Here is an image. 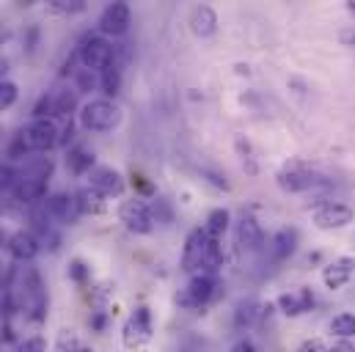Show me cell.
Segmentation results:
<instances>
[{"instance_id": "24", "label": "cell", "mask_w": 355, "mask_h": 352, "mask_svg": "<svg viewBox=\"0 0 355 352\" xmlns=\"http://www.w3.org/2000/svg\"><path fill=\"white\" fill-rule=\"evenodd\" d=\"M229 223H232V215H229V209H212V212H209V218H207V226H204V231H207L212 240H220V237L226 234Z\"/></svg>"}, {"instance_id": "6", "label": "cell", "mask_w": 355, "mask_h": 352, "mask_svg": "<svg viewBox=\"0 0 355 352\" xmlns=\"http://www.w3.org/2000/svg\"><path fill=\"white\" fill-rule=\"evenodd\" d=\"M119 220L132 231V234H152L155 231V215H152V206L141 198H130L119 206Z\"/></svg>"}, {"instance_id": "9", "label": "cell", "mask_w": 355, "mask_h": 352, "mask_svg": "<svg viewBox=\"0 0 355 352\" xmlns=\"http://www.w3.org/2000/svg\"><path fill=\"white\" fill-rule=\"evenodd\" d=\"M353 218H355V212L347 206V204H336V201H331V204H322V206L314 212V226L322 229V231H334V229H345V226H350Z\"/></svg>"}, {"instance_id": "35", "label": "cell", "mask_w": 355, "mask_h": 352, "mask_svg": "<svg viewBox=\"0 0 355 352\" xmlns=\"http://www.w3.org/2000/svg\"><path fill=\"white\" fill-rule=\"evenodd\" d=\"M297 352H328V347H325L320 339H309V342L300 344V350Z\"/></svg>"}, {"instance_id": "15", "label": "cell", "mask_w": 355, "mask_h": 352, "mask_svg": "<svg viewBox=\"0 0 355 352\" xmlns=\"http://www.w3.org/2000/svg\"><path fill=\"white\" fill-rule=\"evenodd\" d=\"M6 248H8V254H11L17 262H31V259H36V254H39V240H36V234H31V231H14V234L6 240Z\"/></svg>"}, {"instance_id": "14", "label": "cell", "mask_w": 355, "mask_h": 352, "mask_svg": "<svg viewBox=\"0 0 355 352\" xmlns=\"http://www.w3.org/2000/svg\"><path fill=\"white\" fill-rule=\"evenodd\" d=\"M149 336H152V314H149V308H146V306H138V308H135V314L130 317L127 328H124V342L132 347V344L146 342Z\"/></svg>"}, {"instance_id": "31", "label": "cell", "mask_w": 355, "mask_h": 352, "mask_svg": "<svg viewBox=\"0 0 355 352\" xmlns=\"http://www.w3.org/2000/svg\"><path fill=\"white\" fill-rule=\"evenodd\" d=\"M14 352H47V342H44L42 336H31V339L19 342Z\"/></svg>"}, {"instance_id": "32", "label": "cell", "mask_w": 355, "mask_h": 352, "mask_svg": "<svg viewBox=\"0 0 355 352\" xmlns=\"http://www.w3.org/2000/svg\"><path fill=\"white\" fill-rule=\"evenodd\" d=\"M17 179H19V174H17L11 166H3V163H0V190L14 187V184H17Z\"/></svg>"}, {"instance_id": "11", "label": "cell", "mask_w": 355, "mask_h": 352, "mask_svg": "<svg viewBox=\"0 0 355 352\" xmlns=\"http://www.w3.org/2000/svg\"><path fill=\"white\" fill-rule=\"evenodd\" d=\"M89 182H91V187H94L99 195H105V198L124 193V176L119 174L116 168H107V166H96L89 174Z\"/></svg>"}, {"instance_id": "13", "label": "cell", "mask_w": 355, "mask_h": 352, "mask_svg": "<svg viewBox=\"0 0 355 352\" xmlns=\"http://www.w3.org/2000/svg\"><path fill=\"white\" fill-rule=\"evenodd\" d=\"M353 275H355V259L353 256H339V259H334V262L322 270V283L336 292V289L347 286L353 281Z\"/></svg>"}, {"instance_id": "16", "label": "cell", "mask_w": 355, "mask_h": 352, "mask_svg": "<svg viewBox=\"0 0 355 352\" xmlns=\"http://www.w3.org/2000/svg\"><path fill=\"white\" fill-rule=\"evenodd\" d=\"M311 306H314V294H311L309 286H303L300 292H286V294L278 297V308L286 317H300V314L311 311Z\"/></svg>"}, {"instance_id": "23", "label": "cell", "mask_w": 355, "mask_h": 352, "mask_svg": "<svg viewBox=\"0 0 355 352\" xmlns=\"http://www.w3.org/2000/svg\"><path fill=\"white\" fill-rule=\"evenodd\" d=\"M75 201H78V209H80V215H99L102 209H105V195H99L94 187H80L78 193H75Z\"/></svg>"}, {"instance_id": "36", "label": "cell", "mask_w": 355, "mask_h": 352, "mask_svg": "<svg viewBox=\"0 0 355 352\" xmlns=\"http://www.w3.org/2000/svg\"><path fill=\"white\" fill-rule=\"evenodd\" d=\"M328 352H355V344L350 342V339H339Z\"/></svg>"}, {"instance_id": "25", "label": "cell", "mask_w": 355, "mask_h": 352, "mask_svg": "<svg viewBox=\"0 0 355 352\" xmlns=\"http://www.w3.org/2000/svg\"><path fill=\"white\" fill-rule=\"evenodd\" d=\"M78 107V91H58L55 99H53V113L55 116H72Z\"/></svg>"}, {"instance_id": "27", "label": "cell", "mask_w": 355, "mask_h": 352, "mask_svg": "<svg viewBox=\"0 0 355 352\" xmlns=\"http://www.w3.org/2000/svg\"><path fill=\"white\" fill-rule=\"evenodd\" d=\"M119 88H121V69L113 64V67H107V69L102 72V91H105L107 99H110V96L119 94Z\"/></svg>"}, {"instance_id": "18", "label": "cell", "mask_w": 355, "mask_h": 352, "mask_svg": "<svg viewBox=\"0 0 355 352\" xmlns=\"http://www.w3.org/2000/svg\"><path fill=\"white\" fill-rule=\"evenodd\" d=\"M47 193V179H36V176H19L14 184V195L19 204H36L42 201Z\"/></svg>"}, {"instance_id": "21", "label": "cell", "mask_w": 355, "mask_h": 352, "mask_svg": "<svg viewBox=\"0 0 355 352\" xmlns=\"http://www.w3.org/2000/svg\"><path fill=\"white\" fill-rule=\"evenodd\" d=\"M295 248H297V231L295 229H281L272 240H270V254H272V259H286V256H292L295 254Z\"/></svg>"}, {"instance_id": "7", "label": "cell", "mask_w": 355, "mask_h": 352, "mask_svg": "<svg viewBox=\"0 0 355 352\" xmlns=\"http://www.w3.org/2000/svg\"><path fill=\"white\" fill-rule=\"evenodd\" d=\"M207 248H209V234L204 229H193L184 240V251H182V270L184 272H204V259H207Z\"/></svg>"}, {"instance_id": "20", "label": "cell", "mask_w": 355, "mask_h": 352, "mask_svg": "<svg viewBox=\"0 0 355 352\" xmlns=\"http://www.w3.org/2000/svg\"><path fill=\"white\" fill-rule=\"evenodd\" d=\"M267 308H270V306L259 303L257 297H245V300H240L237 308H234V325H237V328H251L257 319L265 317Z\"/></svg>"}, {"instance_id": "39", "label": "cell", "mask_w": 355, "mask_h": 352, "mask_svg": "<svg viewBox=\"0 0 355 352\" xmlns=\"http://www.w3.org/2000/svg\"><path fill=\"white\" fill-rule=\"evenodd\" d=\"M0 146H3V124H0Z\"/></svg>"}, {"instance_id": "5", "label": "cell", "mask_w": 355, "mask_h": 352, "mask_svg": "<svg viewBox=\"0 0 355 352\" xmlns=\"http://www.w3.org/2000/svg\"><path fill=\"white\" fill-rule=\"evenodd\" d=\"M78 55H80V64L83 69L89 72H105L107 67H113V58H116V50L113 44L105 39V36H86L78 47Z\"/></svg>"}, {"instance_id": "1", "label": "cell", "mask_w": 355, "mask_h": 352, "mask_svg": "<svg viewBox=\"0 0 355 352\" xmlns=\"http://www.w3.org/2000/svg\"><path fill=\"white\" fill-rule=\"evenodd\" d=\"M119 121H121V107L107 96L89 99L80 107V124L89 132H110L113 127H119Z\"/></svg>"}, {"instance_id": "26", "label": "cell", "mask_w": 355, "mask_h": 352, "mask_svg": "<svg viewBox=\"0 0 355 352\" xmlns=\"http://www.w3.org/2000/svg\"><path fill=\"white\" fill-rule=\"evenodd\" d=\"M331 333L339 336V339H353L355 336V314L345 311V314L334 317V319H331Z\"/></svg>"}, {"instance_id": "41", "label": "cell", "mask_w": 355, "mask_h": 352, "mask_svg": "<svg viewBox=\"0 0 355 352\" xmlns=\"http://www.w3.org/2000/svg\"><path fill=\"white\" fill-rule=\"evenodd\" d=\"M0 275H3V264H0Z\"/></svg>"}, {"instance_id": "28", "label": "cell", "mask_w": 355, "mask_h": 352, "mask_svg": "<svg viewBox=\"0 0 355 352\" xmlns=\"http://www.w3.org/2000/svg\"><path fill=\"white\" fill-rule=\"evenodd\" d=\"M17 96H19L17 83H11V80H0V113L8 110V107H14Z\"/></svg>"}, {"instance_id": "34", "label": "cell", "mask_w": 355, "mask_h": 352, "mask_svg": "<svg viewBox=\"0 0 355 352\" xmlns=\"http://www.w3.org/2000/svg\"><path fill=\"white\" fill-rule=\"evenodd\" d=\"M229 352H259V347L251 342V339H237L234 344H232V350Z\"/></svg>"}, {"instance_id": "12", "label": "cell", "mask_w": 355, "mask_h": 352, "mask_svg": "<svg viewBox=\"0 0 355 352\" xmlns=\"http://www.w3.org/2000/svg\"><path fill=\"white\" fill-rule=\"evenodd\" d=\"M42 204H44V209H47L50 220L75 223V220H78V215H80L78 201H75V195H69V193H53V195H50L47 201H42Z\"/></svg>"}, {"instance_id": "19", "label": "cell", "mask_w": 355, "mask_h": 352, "mask_svg": "<svg viewBox=\"0 0 355 352\" xmlns=\"http://www.w3.org/2000/svg\"><path fill=\"white\" fill-rule=\"evenodd\" d=\"M262 240H265V234H262V226L257 223V218L243 215L237 223V245L245 251H257L262 245Z\"/></svg>"}, {"instance_id": "4", "label": "cell", "mask_w": 355, "mask_h": 352, "mask_svg": "<svg viewBox=\"0 0 355 352\" xmlns=\"http://www.w3.org/2000/svg\"><path fill=\"white\" fill-rule=\"evenodd\" d=\"M218 289H220V283H218L215 275L198 272V275L190 278V283L177 294V306L179 308H190V311H193V308H201V306H207V303L215 300Z\"/></svg>"}, {"instance_id": "29", "label": "cell", "mask_w": 355, "mask_h": 352, "mask_svg": "<svg viewBox=\"0 0 355 352\" xmlns=\"http://www.w3.org/2000/svg\"><path fill=\"white\" fill-rule=\"evenodd\" d=\"M67 272H69V278H72L75 283H86V281H89V275H91L89 267H86V262H83V259H72Z\"/></svg>"}, {"instance_id": "2", "label": "cell", "mask_w": 355, "mask_h": 352, "mask_svg": "<svg viewBox=\"0 0 355 352\" xmlns=\"http://www.w3.org/2000/svg\"><path fill=\"white\" fill-rule=\"evenodd\" d=\"M22 308L28 314L31 322H44L47 319V292L42 283V275L36 267H25L22 272Z\"/></svg>"}, {"instance_id": "38", "label": "cell", "mask_w": 355, "mask_h": 352, "mask_svg": "<svg viewBox=\"0 0 355 352\" xmlns=\"http://www.w3.org/2000/svg\"><path fill=\"white\" fill-rule=\"evenodd\" d=\"M75 352H91V350H89V347H78Z\"/></svg>"}, {"instance_id": "33", "label": "cell", "mask_w": 355, "mask_h": 352, "mask_svg": "<svg viewBox=\"0 0 355 352\" xmlns=\"http://www.w3.org/2000/svg\"><path fill=\"white\" fill-rule=\"evenodd\" d=\"M91 88H94V72L80 69V72H78V91H80V94H89Z\"/></svg>"}, {"instance_id": "3", "label": "cell", "mask_w": 355, "mask_h": 352, "mask_svg": "<svg viewBox=\"0 0 355 352\" xmlns=\"http://www.w3.org/2000/svg\"><path fill=\"white\" fill-rule=\"evenodd\" d=\"M17 141L22 143L25 152H50L53 146L61 143V132L53 118H33L19 130Z\"/></svg>"}, {"instance_id": "40", "label": "cell", "mask_w": 355, "mask_h": 352, "mask_svg": "<svg viewBox=\"0 0 355 352\" xmlns=\"http://www.w3.org/2000/svg\"><path fill=\"white\" fill-rule=\"evenodd\" d=\"M0 245H3V231H0Z\"/></svg>"}, {"instance_id": "30", "label": "cell", "mask_w": 355, "mask_h": 352, "mask_svg": "<svg viewBox=\"0 0 355 352\" xmlns=\"http://www.w3.org/2000/svg\"><path fill=\"white\" fill-rule=\"evenodd\" d=\"M55 11H67V14H80V11H86V3L83 0H53L50 3Z\"/></svg>"}, {"instance_id": "37", "label": "cell", "mask_w": 355, "mask_h": 352, "mask_svg": "<svg viewBox=\"0 0 355 352\" xmlns=\"http://www.w3.org/2000/svg\"><path fill=\"white\" fill-rule=\"evenodd\" d=\"M91 325H94L96 331H102V328H105V317H102V314H96V317L91 319Z\"/></svg>"}, {"instance_id": "17", "label": "cell", "mask_w": 355, "mask_h": 352, "mask_svg": "<svg viewBox=\"0 0 355 352\" xmlns=\"http://www.w3.org/2000/svg\"><path fill=\"white\" fill-rule=\"evenodd\" d=\"M190 30L198 39H209L218 30V14H215V8L212 6H196L190 11Z\"/></svg>"}, {"instance_id": "10", "label": "cell", "mask_w": 355, "mask_h": 352, "mask_svg": "<svg viewBox=\"0 0 355 352\" xmlns=\"http://www.w3.org/2000/svg\"><path fill=\"white\" fill-rule=\"evenodd\" d=\"M130 6L127 3H110L105 6V11L99 14V30L105 36H124L127 28H130Z\"/></svg>"}, {"instance_id": "22", "label": "cell", "mask_w": 355, "mask_h": 352, "mask_svg": "<svg viewBox=\"0 0 355 352\" xmlns=\"http://www.w3.org/2000/svg\"><path fill=\"white\" fill-rule=\"evenodd\" d=\"M94 152L89 149H83V146H75V149H69V155H67V168H69V174L75 176H86L91 174L96 166H94Z\"/></svg>"}, {"instance_id": "8", "label": "cell", "mask_w": 355, "mask_h": 352, "mask_svg": "<svg viewBox=\"0 0 355 352\" xmlns=\"http://www.w3.org/2000/svg\"><path fill=\"white\" fill-rule=\"evenodd\" d=\"M275 179H278V187L284 193H303V190H311L320 182V176L314 174V171H309L306 166H300V163L284 166Z\"/></svg>"}]
</instances>
